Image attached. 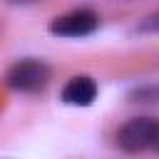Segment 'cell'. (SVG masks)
Segmentation results:
<instances>
[{
    "mask_svg": "<svg viewBox=\"0 0 159 159\" xmlns=\"http://www.w3.org/2000/svg\"><path fill=\"white\" fill-rule=\"evenodd\" d=\"M7 2H12V5H27V2H35V0H7Z\"/></svg>",
    "mask_w": 159,
    "mask_h": 159,
    "instance_id": "obj_7",
    "label": "cell"
},
{
    "mask_svg": "<svg viewBox=\"0 0 159 159\" xmlns=\"http://www.w3.org/2000/svg\"><path fill=\"white\" fill-rule=\"evenodd\" d=\"M127 99L134 104H159V84H137L129 89Z\"/></svg>",
    "mask_w": 159,
    "mask_h": 159,
    "instance_id": "obj_5",
    "label": "cell"
},
{
    "mask_svg": "<svg viewBox=\"0 0 159 159\" xmlns=\"http://www.w3.org/2000/svg\"><path fill=\"white\" fill-rule=\"evenodd\" d=\"M97 80L89 77V75H75L65 82L62 92H60V99L70 107H89L94 99H97Z\"/></svg>",
    "mask_w": 159,
    "mask_h": 159,
    "instance_id": "obj_4",
    "label": "cell"
},
{
    "mask_svg": "<svg viewBox=\"0 0 159 159\" xmlns=\"http://www.w3.org/2000/svg\"><path fill=\"white\" fill-rule=\"evenodd\" d=\"M52 80V70L47 62L35 60V57H25L17 60L7 67L5 72V84L12 92H22V94H35L42 92Z\"/></svg>",
    "mask_w": 159,
    "mask_h": 159,
    "instance_id": "obj_2",
    "label": "cell"
},
{
    "mask_svg": "<svg viewBox=\"0 0 159 159\" xmlns=\"http://www.w3.org/2000/svg\"><path fill=\"white\" fill-rule=\"evenodd\" d=\"M134 32H139V35H159V10L144 15V17L137 22Z\"/></svg>",
    "mask_w": 159,
    "mask_h": 159,
    "instance_id": "obj_6",
    "label": "cell"
},
{
    "mask_svg": "<svg viewBox=\"0 0 159 159\" xmlns=\"http://www.w3.org/2000/svg\"><path fill=\"white\" fill-rule=\"evenodd\" d=\"M47 30L55 37H70V40L89 37L99 30V15L89 7H77V10H70V12L50 20Z\"/></svg>",
    "mask_w": 159,
    "mask_h": 159,
    "instance_id": "obj_3",
    "label": "cell"
},
{
    "mask_svg": "<svg viewBox=\"0 0 159 159\" xmlns=\"http://www.w3.org/2000/svg\"><path fill=\"white\" fill-rule=\"evenodd\" d=\"M117 144L127 154L154 152L159 154V119L157 117H134L124 122L117 132Z\"/></svg>",
    "mask_w": 159,
    "mask_h": 159,
    "instance_id": "obj_1",
    "label": "cell"
}]
</instances>
